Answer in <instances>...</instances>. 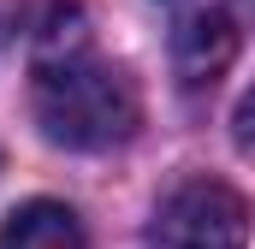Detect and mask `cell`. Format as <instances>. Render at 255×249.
Here are the masks:
<instances>
[{
    "instance_id": "1",
    "label": "cell",
    "mask_w": 255,
    "mask_h": 249,
    "mask_svg": "<svg viewBox=\"0 0 255 249\" xmlns=\"http://www.w3.org/2000/svg\"><path fill=\"white\" fill-rule=\"evenodd\" d=\"M30 107H36V124L48 142L83 148V154L125 142L142 119V95H136L130 71L89 48H71V54H54L36 65Z\"/></svg>"
},
{
    "instance_id": "2",
    "label": "cell",
    "mask_w": 255,
    "mask_h": 249,
    "mask_svg": "<svg viewBox=\"0 0 255 249\" xmlns=\"http://www.w3.org/2000/svg\"><path fill=\"white\" fill-rule=\"evenodd\" d=\"M250 202L220 178H184L160 196L148 220V249H244Z\"/></svg>"
},
{
    "instance_id": "3",
    "label": "cell",
    "mask_w": 255,
    "mask_h": 249,
    "mask_svg": "<svg viewBox=\"0 0 255 249\" xmlns=\"http://www.w3.org/2000/svg\"><path fill=\"white\" fill-rule=\"evenodd\" d=\"M172 60H178V77H184L190 89L214 83L226 65L238 60V18L220 12V6H208V12L184 18L178 36H172Z\"/></svg>"
},
{
    "instance_id": "4",
    "label": "cell",
    "mask_w": 255,
    "mask_h": 249,
    "mask_svg": "<svg viewBox=\"0 0 255 249\" xmlns=\"http://www.w3.org/2000/svg\"><path fill=\"white\" fill-rule=\"evenodd\" d=\"M0 249H89V238H83V220L65 202L36 196V202H24V208L6 214Z\"/></svg>"
}]
</instances>
